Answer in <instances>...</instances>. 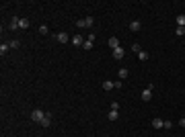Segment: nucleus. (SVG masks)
<instances>
[{
  "mask_svg": "<svg viewBox=\"0 0 185 137\" xmlns=\"http://www.w3.org/2000/svg\"><path fill=\"white\" fill-rule=\"evenodd\" d=\"M95 25V21H92V16H87V19H80V21H76V27L78 29H89Z\"/></svg>",
  "mask_w": 185,
  "mask_h": 137,
  "instance_id": "f257e3e1",
  "label": "nucleus"
},
{
  "mask_svg": "<svg viewBox=\"0 0 185 137\" xmlns=\"http://www.w3.org/2000/svg\"><path fill=\"white\" fill-rule=\"evenodd\" d=\"M43 117H46V111H41V108H35V111L31 113V119H33V121H37V123H41V121H43Z\"/></svg>",
  "mask_w": 185,
  "mask_h": 137,
  "instance_id": "f03ea898",
  "label": "nucleus"
},
{
  "mask_svg": "<svg viewBox=\"0 0 185 137\" xmlns=\"http://www.w3.org/2000/svg\"><path fill=\"white\" fill-rule=\"evenodd\" d=\"M53 39H56V41H60V43H68V41H70V37H68V33H66V31L58 33V35H56Z\"/></svg>",
  "mask_w": 185,
  "mask_h": 137,
  "instance_id": "7ed1b4c3",
  "label": "nucleus"
},
{
  "mask_svg": "<svg viewBox=\"0 0 185 137\" xmlns=\"http://www.w3.org/2000/svg\"><path fill=\"white\" fill-rule=\"evenodd\" d=\"M150 98H152V84H150L148 88H144V92H142V100H144V102H148Z\"/></svg>",
  "mask_w": 185,
  "mask_h": 137,
  "instance_id": "20e7f679",
  "label": "nucleus"
},
{
  "mask_svg": "<svg viewBox=\"0 0 185 137\" xmlns=\"http://www.w3.org/2000/svg\"><path fill=\"white\" fill-rule=\"evenodd\" d=\"M113 57H115V59H124V57H126L124 47H115V49H113Z\"/></svg>",
  "mask_w": 185,
  "mask_h": 137,
  "instance_id": "39448f33",
  "label": "nucleus"
},
{
  "mask_svg": "<svg viewBox=\"0 0 185 137\" xmlns=\"http://www.w3.org/2000/svg\"><path fill=\"white\" fill-rule=\"evenodd\" d=\"M85 41H87V39H85L82 35H74V37H72V43H74L76 47H82V43H85Z\"/></svg>",
  "mask_w": 185,
  "mask_h": 137,
  "instance_id": "423d86ee",
  "label": "nucleus"
},
{
  "mask_svg": "<svg viewBox=\"0 0 185 137\" xmlns=\"http://www.w3.org/2000/svg\"><path fill=\"white\" fill-rule=\"evenodd\" d=\"M19 23H21V19H17V16H12V19H10V25H8V29H10V31H14V29H19Z\"/></svg>",
  "mask_w": 185,
  "mask_h": 137,
  "instance_id": "0eeeda50",
  "label": "nucleus"
},
{
  "mask_svg": "<svg viewBox=\"0 0 185 137\" xmlns=\"http://www.w3.org/2000/svg\"><path fill=\"white\" fill-rule=\"evenodd\" d=\"M39 125H41V127H49V125H51V115H49V113H46V117H43V121H41Z\"/></svg>",
  "mask_w": 185,
  "mask_h": 137,
  "instance_id": "6e6552de",
  "label": "nucleus"
},
{
  "mask_svg": "<svg viewBox=\"0 0 185 137\" xmlns=\"http://www.w3.org/2000/svg\"><path fill=\"white\" fill-rule=\"evenodd\" d=\"M140 27H142V23H140V21H132V23H130V31H134V33H136V31H140Z\"/></svg>",
  "mask_w": 185,
  "mask_h": 137,
  "instance_id": "1a4fd4ad",
  "label": "nucleus"
},
{
  "mask_svg": "<svg viewBox=\"0 0 185 137\" xmlns=\"http://www.w3.org/2000/svg\"><path fill=\"white\" fill-rule=\"evenodd\" d=\"M103 88H105V90H113V88H115V82H111V80H105V82H103Z\"/></svg>",
  "mask_w": 185,
  "mask_h": 137,
  "instance_id": "9d476101",
  "label": "nucleus"
},
{
  "mask_svg": "<svg viewBox=\"0 0 185 137\" xmlns=\"http://www.w3.org/2000/svg\"><path fill=\"white\" fill-rule=\"evenodd\" d=\"M107 117H109V121H117L119 119V111H109Z\"/></svg>",
  "mask_w": 185,
  "mask_h": 137,
  "instance_id": "9b49d317",
  "label": "nucleus"
},
{
  "mask_svg": "<svg viewBox=\"0 0 185 137\" xmlns=\"http://www.w3.org/2000/svg\"><path fill=\"white\" fill-rule=\"evenodd\" d=\"M163 123H165L163 119H152V127L154 129H163Z\"/></svg>",
  "mask_w": 185,
  "mask_h": 137,
  "instance_id": "f8f14e48",
  "label": "nucleus"
},
{
  "mask_svg": "<svg viewBox=\"0 0 185 137\" xmlns=\"http://www.w3.org/2000/svg\"><path fill=\"white\" fill-rule=\"evenodd\" d=\"M29 19H21V23H19V29H29Z\"/></svg>",
  "mask_w": 185,
  "mask_h": 137,
  "instance_id": "ddd939ff",
  "label": "nucleus"
},
{
  "mask_svg": "<svg viewBox=\"0 0 185 137\" xmlns=\"http://www.w3.org/2000/svg\"><path fill=\"white\" fill-rule=\"evenodd\" d=\"M109 47H111V49L119 47V41H117V37H111V39H109Z\"/></svg>",
  "mask_w": 185,
  "mask_h": 137,
  "instance_id": "4468645a",
  "label": "nucleus"
},
{
  "mask_svg": "<svg viewBox=\"0 0 185 137\" xmlns=\"http://www.w3.org/2000/svg\"><path fill=\"white\" fill-rule=\"evenodd\" d=\"M177 27H183L185 29V14H179V16H177Z\"/></svg>",
  "mask_w": 185,
  "mask_h": 137,
  "instance_id": "2eb2a0df",
  "label": "nucleus"
},
{
  "mask_svg": "<svg viewBox=\"0 0 185 137\" xmlns=\"http://www.w3.org/2000/svg\"><path fill=\"white\" fill-rule=\"evenodd\" d=\"M92 45H95V43H92L91 39H87V41L82 43V49H87V51H91V49H92Z\"/></svg>",
  "mask_w": 185,
  "mask_h": 137,
  "instance_id": "dca6fc26",
  "label": "nucleus"
},
{
  "mask_svg": "<svg viewBox=\"0 0 185 137\" xmlns=\"http://www.w3.org/2000/svg\"><path fill=\"white\" fill-rule=\"evenodd\" d=\"M8 49H10V43H2V45H0V53L4 55V53H6Z\"/></svg>",
  "mask_w": 185,
  "mask_h": 137,
  "instance_id": "f3484780",
  "label": "nucleus"
},
{
  "mask_svg": "<svg viewBox=\"0 0 185 137\" xmlns=\"http://www.w3.org/2000/svg\"><path fill=\"white\" fill-rule=\"evenodd\" d=\"M128 74H130V70H119V80L128 78Z\"/></svg>",
  "mask_w": 185,
  "mask_h": 137,
  "instance_id": "a211bd4d",
  "label": "nucleus"
},
{
  "mask_svg": "<svg viewBox=\"0 0 185 137\" xmlns=\"http://www.w3.org/2000/svg\"><path fill=\"white\" fill-rule=\"evenodd\" d=\"M138 57H140V59H142V61H146V59H148V53H146V51L142 49V51H140V53H138Z\"/></svg>",
  "mask_w": 185,
  "mask_h": 137,
  "instance_id": "6ab92c4d",
  "label": "nucleus"
},
{
  "mask_svg": "<svg viewBox=\"0 0 185 137\" xmlns=\"http://www.w3.org/2000/svg\"><path fill=\"white\" fill-rule=\"evenodd\" d=\"M39 33H41V35H47V33H49L47 25H41V27H39Z\"/></svg>",
  "mask_w": 185,
  "mask_h": 137,
  "instance_id": "aec40b11",
  "label": "nucleus"
},
{
  "mask_svg": "<svg viewBox=\"0 0 185 137\" xmlns=\"http://www.w3.org/2000/svg\"><path fill=\"white\" fill-rule=\"evenodd\" d=\"M132 51H134V53H140V51H142V47H140L138 43H134V45H132Z\"/></svg>",
  "mask_w": 185,
  "mask_h": 137,
  "instance_id": "412c9836",
  "label": "nucleus"
},
{
  "mask_svg": "<svg viewBox=\"0 0 185 137\" xmlns=\"http://www.w3.org/2000/svg\"><path fill=\"white\" fill-rule=\"evenodd\" d=\"M171 127H173L171 121H165V123H163V129H171Z\"/></svg>",
  "mask_w": 185,
  "mask_h": 137,
  "instance_id": "4be33fe9",
  "label": "nucleus"
},
{
  "mask_svg": "<svg viewBox=\"0 0 185 137\" xmlns=\"http://www.w3.org/2000/svg\"><path fill=\"white\" fill-rule=\"evenodd\" d=\"M175 33L181 37V35H185V29H183V27H177V31H175Z\"/></svg>",
  "mask_w": 185,
  "mask_h": 137,
  "instance_id": "5701e85b",
  "label": "nucleus"
},
{
  "mask_svg": "<svg viewBox=\"0 0 185 137\" xmlns=\"http://www.w3.org/2000/svg\"><path fill=\"white\" fill-rule=\"evenodd\" d=\"M17 47H19V41H17V39H12V41H10V49H17Z\"/></svg>",
  "mask_w": 185,
  "mask_h": 137,
  "instance_id": "b1692460",
  "label": "nucleus"
},
{
  "mask_svg": "<svg viewBox=\"0 0 185 137\" xmlns=\"http://www.w3.org/2000/svg\"><path fill=\"white\" fill-rule=\"evenodd\" d=\"M111 111H119V102H111Z\"/></svg>",
  "mask_w": 185,
  "mask_h": 137,
  "instance_id": "393cba45",
  "label": "nucleus"
},
{
  "mask_svg": "<svg viewBox=\"0 0 185 137\" xmlns=\"http://www.w3.org/2000/svg\"><path fill=\"white\" fill-rule=\"evenodd\" d=\"M179 125H181V127H185V117H183V119H179Z\"/></svg>",
  "mask_w": 185,
  "mask_h": 137,
  "instance_id": "a878e982",
  "label": "nucleus"
}]
</instances>
